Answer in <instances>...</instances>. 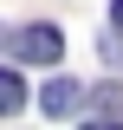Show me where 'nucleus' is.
<instances>
[{"mask_svg":"<svg viewBox=\"0 0 123 130\" xmlns=\"http://www.w3.org/2000/svg\"><path fill=\"white\" fill-rule=\"evenodd\" d=\"M13 52L32 65H58L65 59V32L58 26H13Z\"/></svg>","mask_w":123,"mask_h":130,"instance_id":"obj_1","label":"nucleus"},{"mask_svg":"<svg viewBox=\"0 0 123 130\" xmlns=\"http://www.w3.org/2000/svg\"><path fill=\"white\" fill-rule=\"evenodd\" d=\"M39 111H46V117H71V111H84V85H78V78H46Z\"/></svg>","mask_w":123,"mask_h":130,"instance_id":"obj_2","label":"nucleus"},{"mask_svg":"<svg viewBox=\"0 0 123 130\" xmlns=\"http://www.w3.org/2000/svg\"><path fill=\"white\" fill-rule=\"evenodd\" d=\"M19 111H26V78L13 65H0V117H19Z\"/></svg>","mask_w":123,"mask_h":130,"instance_id":"obj_3","label":"nucleus"},{"mask_svg":"<svg viewBox=\"0 0 123 130\" xmlns=\"http://www.w3.org/2000/svg\"><path fill=\"white\" fill-rule=\"evenodd\" d=\"M84 104H91V117H97V124H117V117H123V85H97Z\"/></svg>","mask_w":123,"mask_h":130,"instance_id":"obj_4","label":"nucleus"},{"mask_svg":"<svg viewBox=\"0 0 123 130\" xmlns=\"http://www.w3.org/2000/svg\"><path fill=\"white\" fill-rule=\"evenodd\" d=\"M110 26H117V32H123V0H110Z\"/></svg>","mask_w":123,"mask_h":130,"instance_id":"obj_5","label":"nucleus"},{"mask_svg":"<svg viewBox=\"0 0 123 130\" xmlns=\"http://www.w3.org/2000/svg\"><path fill=\"white\" fill-rule=\"evenodd\" d=\"M0 52H13V26H0Z\"/></svg>","mask_w":123,"mask_h":130,"instance_id":"obj_6","label":"nucleus"}]
</instances>
